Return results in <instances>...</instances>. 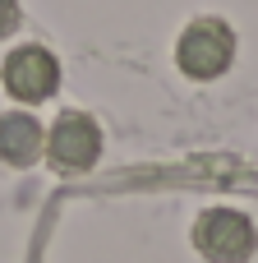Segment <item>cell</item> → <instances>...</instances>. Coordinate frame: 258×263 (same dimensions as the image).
Wrapping results in <instances>:
<instances>
[{
  "label": "cell",
  "instance_id": "cell-5",
  "mask_svg": "<svg viewBox=\"0 0 258 263\" xmlns=\"http://www.w3.org/2000/svg\"><path fill=\"white\" fill-rule=\"evenodd\" d=\"M42 143H46V134H42L37 116H28V111L0 116V157L9 166H32L37 153H42Z\"/></svg>",
  "mask_w": 258,
  "mask_h": 263
},
{
  "label": "cell",
  "instance_id": "cell-3",
  "mask_svg": "<svg viewBox=\"0 0 258 263\" xmlns=\"http://www.w3.org/2000/svg\"><path fill=\"white\" fill-rule=\"evenodd\" d=\"M0 83L14 102H46L60 88V60L46 46H18L0 65Z\"/></svg>",
  "mask_w": 258,
  "mask_h": 263
},
{
  "label": "cell",
  "instance_id": "cell-4",
  "mask_svg": "<svg viewBox=\"0 0 258 263\" xmlns=\"http://www.w3.org/2000/svg\"><path fill=\"white\" fill-rule=\"evenodd\" d=\"M42 148L51 153V162H55L60 171H88V166L102 157V125H97L88 111H65V116L51 125V134H46Z\"/></svg>",
  "mask_w": 258,
  "mask_h": 263
},
{
  "label": "cell",
  "instance_id": "cell-2",
  "mask_svg": "<svg viewBox=\"0 0 258 263\" xmlns=\"http://www.w3.org/2000/svg\"><path fill=\"white\" fill-rule=\"evenodd\" d=\"M194 250L208 263H249L258 250V231L240 208H208L194 222Z\"/></svg>",
  "mask_w": 258,
  "mask_h": 263
},
{
  "label": "cell",
  "instance_id": "cell-6",
  "mask_svg": "<svg viewBox=\"0 0 258 263\" xmlns=\"http://www.w3.org/2000/svg\"><path fill=\"white\" fill-rule=\"evenodd\" d=\"M18 18H23V14H18V0H0V42L18 28Z\"/></svg>",
  "mask_w": 258,
  "mask_h": 263
},
{
  "label": "cell",
  "instance_id": "cell-1",
  "mask_svg": "<svg viewBox=\"0 0 258 263\" xmlns=\"http://www.w3.org/2000/svg\"><path fill=\"white\" fill-rule=\"evenodd\" d=\"M231 60H235V28L226 18L203 14L175 37V65L185 79H199V83L222 79L231 69Z\"/></svg>",
  "mask_w": 258,
  "mask_h": 263
}]
</instances>
